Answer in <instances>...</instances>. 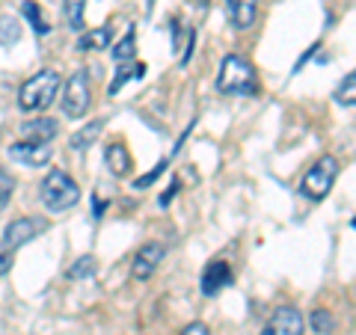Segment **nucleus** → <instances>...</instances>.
Listing matches in <instances>:
<instances>
[{"mask_svg": "<svg viewBox=\"0 0 356 335\" xmlns=\"http://www.w3.org/2000/svg\"><path fill=\"white\" fill-rule=\"evenodd\" d=\"M217 89L222 95H238V98H250L259 92V74H255V65L241 57V54H229L220 63L217 72Z\"/></svg>", "mask_w": 356, "mask_h": 335, "instance_id": "f257e3e1", "label": "nucleus"}, {"mask_svg": "<svg viewBox=\"0 0 356 335\" xmlns=\"http://www.w3.org/2000/svg\"><path fill=\"white\" fill-rule=\"evenodd\" d=\"M60 95V72L54 69H42L33 77H27L18 89V107L24 113H42L48 110Z\"/></svg>", "mask_w": 356, "mask_h": 335, "instance_id": "f03ea898", "label": "nucleus"}, {"mask_svg": "<svg viewBox=\"0 0 356 335\" xmlns=\"http://www.w3.org/2000/svg\"><path fill=\"white\" fill-rule=\"evenodd\" d=\"M39 199L51 214H63V211H69L81 202V187H77V181L69 172L51 170L39 184Z\"/></svg>", "mask_w": 356, "mask_h": 335, "instance_id": "7ed1b4c3", "label": "nucleus"}, {"mask_svg": "<svg viewBox=\"0 0 356 335\" xmlns=\"http://www.w3.org/2000/svg\"><path fill=\"white\" fill-rule=\"evenodd\" d=\"M339 172H341L339 158L324 154V158H318L309 166V172L303 175V181H300V193H303L306 199H312V202H321V199H327L332 184H336Z\"/></svg>", "mask_w": 356, "mask_h": 335, "instance_id": "20e7f679", "label": "nucleus"}, {"mask_svg": "<svg viewBox=\"0 0 356 335\" xmlns=\"http://www.w3.org/2000/svg\"><path fill=\"white\" fill-rule=\"evenodd\" d=\"M60 107H63L65 119H83L86 116V110L92 107V81H89V72H83V69L72 72V77L63 86Z\"/></svg>", "mask_w": 356, "mask_h": 335, "instance_id": "39448f33", "label": "nucleus"}, {"mask_svg": "<svg viewBox=\"0 0 356 335\" xmlns=\"http://www.w3.org/2000/svg\"><path fill=\"white\" fill-rule=\"evenodd\" d=\"M42 231H48V220L44 217H18L3 229L0 243H3L6 252H15V250L24 247V243H30L33 238H39Z\"/></svg>", "mask_w": 356, "mask_h": 335, "instance_id": "423d86ee", "label": "nucleus"}, {"mask_svg": "<svg viewBox=\"0 0 356 335\" xmlns=\"http://www.w3.org/2000/svg\"><path fill=\"white\" fill-rule=\"evenodd\" d=\"M306 320L300 315V309L294 306H280L273 311V318L264 323L261 335H303Z\"/></svg>", "mask_w": 356, "mask_h": 335, "instance_id": "0eeeda50", "label": "nucleus"}, {"mask_svg": "<svg viewBox=\"0 0 356 335\" xmlns=\"http://www.w3.org/2000/svg\"><path fill=\"white\" fill-rule=\"evenodd\" d=\"M163 243H143V247L134 252V261H131V276L140 279V282H146L149 276H154V270L161 267L163 261Z\"/></svg>", "mask_w": 356, "mask_h": 335, "instance_id": "6e6552de", "label": "nucleus"}, {"mask_svg": "<svg viewBox=\"0 0 356 335\" xmlns=\"http://www.w3.org/2000/svg\"><path fill=\"white\" fill-rule=\"evenodd\" d=\"M6 154L21 166H44L54 158V146L51 142H13L6 149Z\"/></svg>", "mask_w": 356, "mask_h": 335, "instance_id": "1a4fd4ad", "label": "nucleus"}, {"mask_svg": "<svg viewBox=\"0 0 356 335\" xmlns=\"http://www.w3.org/2000/svg\"><path fill=\"white\" fill-rule=\"evenodd\" d=\"M232 285V267L226 259H214L208 261V267L202 270V279H199V288H202L205 297H217L222 288Z\"/></svg>", "mask_w": 356, "mask_h": 335, "instance_id": "9d476101", "label": "nucleus"}, {"mask_svg": "<svg viewBox=\"0 0 356 335\" xmlns=\"http://www.w3.org/2000/svg\"><path fill=\"white\" fill-rule=\"evenodd\" d=\"M226 15H229V24L238 33L250 30L255 24V18H259V0H226Z\"/></svg>", "mask_w": 356, "mask_h": 335, "instance_id": "9b49d317", "label": "nucleus"}, {"mask_svg": "<svg viewBox=\"0 0 356 335\" xmlns=\"http://www.w3.org/2000/svg\"><path fill=\"white\" fill-rule=\"evenodd\" d=\"M57 133H60V125H57V119H51V116L27 119L24 125H21V137L27 142H51Z\"/></svg>", "mask_w": 356, "mask_h": 335, "instance_id": "f8f14e48", "label": "nucleus"}, {"mask_svg": "<svg viewBox=\"0 0 356 335\" xmlns=\"http://www.w3.org/2000/svg\"><path fill=\"white\" fill-rule=\"evenodd\" d=\"M104 163H107V170L113 172L116 178H125L134 170V158H131V152H128L125 142H110V146L104 149Z\"/></svg>", "mask_w": 356, "mask_h": 335, "instance_id": "ddd939ff", "label": "nucleus"}, {"mask_svg": "<svg viewBox=\"0 0 356 335\" xmlns=\"http://www.w3.org/2000/svg\"><path fill=\"white\" fill-rule=\"evenodd\" d=\"M110 42H113V27H95V30H83L81 39H77V51H107Z\"/></svg>", "mask_w": 356, "mask_h": 335, "instance_id": "4468645a", "label": "nucleus"}, {"mask_svg": "<svg viewBox=\"0 0 356 335\" xmlns=\"http://www.w3.org/2000/svg\"><path fill=\"white\" fill-rule=\"evenodd\" d=\"M102 131H104V119L86 122L81 131L72 133V142H69V146H72L74 152H89V149H92V142H98V137H102Z\"/></svg>", "mask_w": 356, "mask_h": 335, "instance_id": "2eb2a0df", "label": "nucleus"}, {"mask_svg": "<svg viewBox=\"0 0 356 335\" xmlns=\"http://www.w3.org/2000/svg\"><path fill=\"white\" fill-rule=\"evenodd\" d=\"M21 13L27 15L30 27L36 30V36H48L51 33V21L44 18V9L36 3V0H21Z\"/></svg>", "mask_w": 356, "mask_h": 335, "instance_id": "dca6fc26", "label": "nucleus"}, {"mask_svg": "<svg viewBox=\"0 0 356 335\" xmlns=\"http://www.w3.org/2000/svg\"><path fill=\"white\" fill-rule=\"evenodd\" d=\"M63 15H65V24L74 33H81L86 18V0H63Z\"/></svg>", "mask_w": 356, "mask_h": 335, "instance_id": "f3484780", "label": "nucleus"}, {"mask_svg": "<svg viewBox=\"0 0 356 335\" xmlns=\"http://www.w3.org/2000/svg\"><path fill=\"white\" fill-rule=\"evenodd\" d=\"M309 327L315 335H332L336 332V318H332L330 309H315L309 315Z\"/></svg>", "mask_w": 356, "mask_h": 335, "instance_id": "a211bd4d", "label": "nucleus"}, {"mask_svg": "<svg viewBox=\"0 0 356 335\" xmlns=\"http://www.w3.org/2000/svg\"><path fill=\"white\" fill-rule=\"evenodd\" d=\"M21 39V24H18V18L15 15H9L3 13L0 15V44H13Z\"/></svg>", "mask_w": 356, "mask_h": 335, "instance_id": "6ab92c4d", "label": "nucleus"}, {"mask_svg": "<svg viewBox=\"0 0 356 335\" xmlns=\"http://www.w3.org/2000/svg\"><path fill=\"white\" fill-rule=\"evenodd\" d=\"M134 57H137V39H134V30L125 33V39H122L116 48H113V63H131Z\"/></svg>", "mask_w": 356, "mask_h": 335, "instance_id": "aec40b11", "label": "nucleus"}, {"mask_svg": "<svg viewBox=\"0 0 356 335\" xmlns=\"http://www.w3.org/2000/svg\"><path fill=\"white\" fill-rule=\"evenodd\" d=\"M336 101H339L341 107H353V104H356V74H353V72L344 77L341 86L336 89Z\"/></svg>", "mask_w": 356, "mask_h": 335, "instance_id": "412c9836", "label": "nucleus"}, {"mask_svg": "<svg viewBox=\"0 0 356 335\" xmlns=\"http://www.w3.org/2000/svg\"><path fill=\"white\" fill-rule=\"evenodd\" d=\"M92 273H95V259L92 255H83V259H77L69 267V279H89Z\"/></svg>", "mask_w": 356, "mask_h": 335, "instance_id": "4be33fe9", "label": "nucleus"}, {"mask_svg": "<svg viewBox=\"0 0 356 335\" xmlns=\"http://www.w3.org/2000/svg\"><path fill=\"white\" fill-rule=\"evenodd\" d=\"M13 193H15V178L6 172V166H0V211L9 205Z\"/></svg>", "mask_w": 356, "mask_h": 335, "instance_id": "5701e85b", "label": "nucleus"}, {"mask_svg": "<svg viewBox=\"0 0 356 335\" xmlns=\"http://www.w3.org/2000/svg\"><path fill=\"white\" fill-rule=\"evenodd\" d=\"M163 170H166V161H161L158 166H154V170H149L146 175H140L137 178V181H134V187H137V190H149L154 181H158V178L163 175Z\"/></svg>", "mask_w": 356, "mask_h": 335, "instance_id": "b1692460", "label": "nucleus"}, {"mask_svg": "<svg viewBox=\"0 0 356 335\" xmlns=\"http://www.w3.org/2000/svg\"><path fill=\"white\" fill-rule=\"evenodd\" d=\"M131 72H137V65H134V69H131V63H122V65H119V72H116V77H113V83H110V95H116L119 89L131 81Z\"/></svg>", "mask_w": 356, "mask_h": 335, "instance_id": "393cba45", "label": "nucleus"}, {"mask_svg": "<svg viewBox=\"0 0 356 335\" xmlns=\"http://www.w3.org/2000/svg\"><path fill=\"white\" fill-rule=\"evenodd\" d=\"M181 335H211V332H208V327L202 320H193V323H187V327L181 329Z\"/></svg>", "mask_w": 356, "mask_h": 335, "instance_id": "a878e982", "label": "nucleus"}, {"mask_svg": "<svg viewBox=\"0 0 356 335\" xmlns=\"http://www.w3.org/2000/svg\"><path fill=\"white\" fill-rule=\"evenodd\" d=\"M9 270H13V252H0V279H3Z\"/></svg>", "mask_w": 356, "mask_h": 335, "instance_id": "bb28decb", "label": "nucleus"}, {"mask_svg": "<svg viewBox=\"0 0 356 335\" xmlns=\"http://www.w3.org/2000/svg\"><path fill=\"white\" fill-rule=\"evenodd\" d=\"M178 190H181V184H178V181H172L170 187H166V193L161 196V208H166V205H170V202H172V196L178 193Z\"/></svg>", "mask_w": 356, "mask_h": 335, "instance_id": "cd10ccee", "label": "nucleus"}, {"mask_svg": "<svg viewBox=\"0 0 356 335\" xmlns=\"http://www.w3.org/2000/svg\"><path fill=\"white\" fill-rule=\"evenodd\" d=\"M193 48H196V33L191 30V36H187V48H184V57H181V63H191V57H193Z\"/></svg>", "mask_w": 356, "mask_h": 335, "instance_id": "c85d7f7f", "label": "nucleus"}, {"mask_svg": "<svg viewBox=\"0 0 356 335\" xmlns=\"http://www.w3.org/2000/svg\"><path fill=\"white\" fill-rule=\"evenodd\" d=\"M92 211H95V217H102L104 214V202L98 196H92Z\"/></svg>", "mask_w": 356, "mask_h": 335, "instance_id": "c756f323", "label": "nucleus"}, {"mask_svg": "<svg viewBox=\"0 0 356 335\" xmlns=\"http://www.w3.org/2000/svg\"><path fill=\"white\" fill-rule=\"evenodd\" d=\"M199 3H202V6H205V3H208V0H199Z\"/></svg>", "mask_w": 356, "mask_h": 335, "instance_id": "7c9ffc66", "label": "nucleus"}]
</instances>
